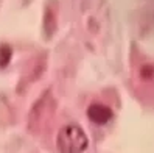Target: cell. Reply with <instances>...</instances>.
I'll return each instance as SVG.
<instances>
[{"label": "cell", "mask_w": 154, "mask_h": 153, "mask_svg": "<svg viewBox=\"0 0 154 153\" xmlns=\"http://www.w3.org/2000/svg\"><path fill=\"white\" fill-rule=\"evenodd\" d=\"M112 110L107 105L103 103H92L87 108V117L90 122H94L97 125H104L112 119Z\"/></svg>", "instance_id": "cell-2"}, {"label": "cell", "mask_w": 154, "mask_h": 153, "mask_svg": "<svg viewBox=\"0 0 154 153\" xmlns=\"http://www.w3.org/2000/svg\"><path fill=\"white\" fill-rule=\"evenodd\" d=\"M152 74H154V69L148 64V66H143V69H142V77L145 78V80H149L151 77H152Z\"/></svg>", "instance_id": "cell-3"}, {"label": "cell", "mask_w": 154, "mask_h": 153, "mask_svg": "<svg viewBox=\"0 0 154 153\" xmlns=\"http://www.w3.org/2000/svg\"><path fill=\"white\" fill-rule=\"evenodd\" d=\"M56 145L61 153H83L89 145V139L81 127L66 125L58 133Z\"/></svg>", "instance_id": "cell-1"}]
</instances>
